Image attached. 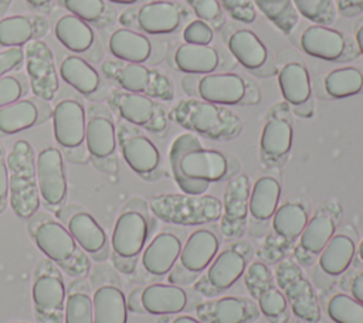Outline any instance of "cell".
<instances>
[{
  "label": "cell",
  "mask_w": 363,
  "mask_h": 323,
  "mask_svg": "<svg viewBox=\"0 0 363 323\" xmlns=\"http://www.w3.org/2000/svg\"><path fill=\"white\" fill-rule=\"evenodd\" d=\"M274 276L294 316L301 323H319L322 310L318 295L303 269L292 258H284L278 262Z\"/></svg>",
  "instance_id": "obj_7"
},
{
  "label": "cell",
  "mask_w": 363,
  "mask_h": 323,
  "mask_svg": "<svg viewBox=\"0 0 363 323\" xmlns=\"http://www.w3.org/2000/svg\"><path fill=\"white\" fill-rule=\"evenodd\" d=\"M85 125V146L96 166L109 162L116 167V128L111 112L101 103L88 108Z\"/></svg>",
  "instance_id": "obj_22"
},
{
  "label": "cell",
  "mask_w": 363,
  "mask_h": 323,
  "mask_svg": "<svg viewBox=\"0 0 363 323\" xmlns=\"http://www.w3.org/2000/svg\"><path fill=\"white\" fill-rule=\"evenodd\" d=\"M10 3H11V0H0V18H1V16L7 11Z\"/></svg>",
  "instance_id": "obj_60"
},
{
  "label": "cell",
  "mask_w": 363,
  "mask_h": 323,
  "mask_svg": "<svg viewBox=\"0 0 363 323\" xmlns=\"http://www.w3.org/2000/svg\"><path fill=\"white\" fill-rule=\"evenodd\" d=\"M342 220V208L333 201H325L320 204L309 220L294 246L292 259L303 269H311L318 256L337 231Z\"/></svg>",
  "instance_id": "obj_9"
},
{
  "label": "cell",
  "mask_w": 363,
  "mask_h": 323,
  "mask_svg": "<svg viewBox=\"0 0 363 323\" xmlns=\"http://www.w3.org/2000/svg\"><path fill=\"white\" fill-rule=\"evenodd\" d=\"M203 300L193 288L174 283H152L142 290V306L146 313L166 316L183 312H194V307Z\"/></svg>",
  "instance_id": "obj_20"
},
{
  "label": "cell",
  "mask_w": 363,
  "mask_h": 323,
  "mask_svg": "<svg viewBox=\"0 0 363 323\" xmlns=\"http://www.w3.org/2000/svg\"><path fill=\"white\" fill-rule=\"evenodd\" d=\"M67 224L68 231L75 242L79 244V246L84 248L86 252H98L106 244V234L102 227L89 212L84 211L82 208L74 212Z\"/></svg>",
  "instance_id": "obj_39"
},
{
  "label": "cell",
  "mask_w": 363,
  "mask_h": 323,
  "mask_svg": "<svg viewBox=\"0 0 363 323\" xmlns=\"http://www.w3.org/2000/svg\"><path fill=\"white\" fill-rule=\"evenodd\" d=\"M108 255H111V254H109V244L106 242V244L104 245V248H102V249H99L98 252L91 254V258H92V259H95V261H104V259H106V258H108Z\"/></svg>",
  "instance_id": "obj_58"
},
{
  "label": "cell",
  "mask_w": 363,
  "mask_h": 323,
  "mask_svg": "<svg viewBox=\"0 0 363 323\" xmlns=\"http://www.w3.org/2000/svg\"><path fill=\"white\" fill-rule=\"evenodd\" d=\"M9 193V171L7 164L3 159V149L0 147V212L3 211Z\"/></svg>",
  "instance_id": "obj_51"
},
{
  "label": "cell",
  "mask_w": 363,
  "mask_h": 323,
  "mask_svg": "<svg viewBox=\"0 0 363 323\" xmlns=\"http://www.w3.org/2000/svg\"><path fill=\"white\" fill-rule=\"evenodd\" d=\"M109 3H113V4H133L136 3L138 0H108Z\"/></svg>",
  "instance_id": "obj_61"
},
{
  "label": "cell",
  "mask_w": 363,
  "mask_h": 323,
  "mask_svg": "<svg viewBox=\"0 0 363 323\" xmlns=\"http://www.w3.org/2000/svg\"><path fill=\"white\" fill-rule=\"evenodd\" d=\"M242 278L245 289L267 322L286 323L291 310L268 265L262 261H252Z\"/></svg>",
  "instance_id": "obj_12"
},
{
  "label": "cell",
  "mask_w": 363,
  "mask_h": 323,
  "mask_svg": "<svg viewBox=\"0 0 363 323\" xmlns=\"http://www.w3.org/2000/svg\"><path fill=\"white\" fill-rule=\"evenodd\" d=\"M54 139L67 153L71 150H82L85 142L86 112L77 98H64L57 102L52 109Z\"/></svg>",
  "instance_id": "obj_26"
},
{
  "label": "cell",
  "mask_w": 363,
  "mask_h": 323,
  "mask_svg": "<svg viewBox=\"0 0 363 323\" xmlns=\"http://www.w3.org/2000/svg\"><path fill=\"white\" fill-rule=\"evenodd\" d=\"M33 235L41 252L61 265H64V262L71 259L75 254L77 244L69 231L48 217H45V221L35 228Z\"/></svg>",
  "instance_id": "obj_33"
},
{
  "label": "cell",
  "mask_w": 363,
  "mask_h": 323,
  "mask_svg": "<svg viewBox=\"0 0 363 323\" xmlns=\"http://www.w3.org/2000/svg\"><path fill=\"white\" fill-rule=\"evenodd\" d=\"M24 61L28 82L35 96L51 101L58 91V76L50 47L40 40L28 42L24 50Z\"/></svg>",
  "instance_id": "obj_27"
},
{
  "label": "cell",
  "mask_w": 363,
  "mask_h": 323,
  "mask_svg": "<svg viewBox=\"0 0 363 323\" xmlns=\"http://www.w3.org/2000/svg\"><path fill=\"white\" fill-rule=\"evenodd\" d=\"M255 6L284 34H291L298 23V11L292 0H254Z\"/></svg>",
  "instance_id": "obj_42"
},
{
  "label": "cell",
  "mask_w": 363,
  "mask_h": 323,
  "mask_svg": "<svg viewBox=\"0 0 363 323\" xmlns=\"http://www.w3.org/2000/svg\"><path fill=\"white\" fill-rule=\"evenodd\" d=\"M116 137L126 164L142 178L153 181L162 173V156L156 144L128 122H121Z\"/></svg>",
  "instance_id": "obj_14"
},
{
  "label": "cell",
  "mask_w": 363,
  "mask_h": 323,
  "mask_svg": "<svg viewBox=\"0 0 363 323\" xmlns=\"http://www.w3.org/2000/svg\"><path fill=\"white\" fill-rule=\"evenodd\" d=\"M323 88L329 98L342 99L363 91V72L356 67L332 69L323 79Z\"/></svg>",
  "instance_id": "obj_40"
},
{
  "label": "cell",
  "mask_w": 363,
  "mask_h": 323,
  "mask_svg": "<svg viewBox=\"0 0 363 323\" xmlns=\"http://www.w3.org/2000/svg\"><path fill=\"white\" fill-rule=\"evenodd\" d=\"M169 119L187 132L211 140H230L242 129L237 113L225 106L210 103L203 99H180L169 112Z\"/></svg>",
  "instance_id": "obj_2"
},
{
  "label": "cell",
  "mask_w": 363,
  "mask_h": 323,
  "mask_svg": "<svg viewBox=\"0 0 363 323\" xmlns=\"http://www.w3.org/2000/svg\"><path fill=\"white\" fill-rule=\"evenodd\" d=\"M24 62V51L21 48H7L0 51V78L17 69Z\"/></svg>",
  "instance_id": "obj_50"
},
{
  "label": "cell",
  "mask_w": 363,
  "mask_h": 323,
  "mask_svg": "<svg viewBox=\"0 0 363 323\" xmlns=\"http://www.w3.org/2000/svg\"><path fill=\"white\" fill-rule=\"evenodd\" d=\"M298 14L316 24H330L336 18V7L333 0H292Z\"/></svg>",
  "instance_id": "obj_43"
},
{
  "label": "cell",
  "mask_w": 363,
  "mask_h": 323,
  "mask_svg": "<svg viewBox=\"0 0 363 323\" xmlns=\"http://www.w3.org/2000/svg\"><path fill=\"white\" fill-rule=\"evenodd\" d=\"M191 95L221 106L257 103L259 101L257 85L250 89L248 82L235 72H213L203 75L196 82Z\"/></svg>",
  "instance_id": "obj_16"
},
{
  "label": "cell",
  "mask_w": 363,
  "mask_h": 323,
  "mask_svg": "<svg viewBox=\"0 0 363 323\" xmlns=\"http://www.w3.org/2000/svg\"><path fill=\"white\" fill-rule=\"evenodd\" d=\"M223 235L217 222H210L189 232L179 259L166 276L169 283L191 286L218 254Z\"/></svg>",
  "instance_id": "obj_5"
},
{
  "label": "cell",
  "mask_w": 363,
  "mask_h": 323,
  "mask_svg": "<svg viewBox=\"0 0 363 323\" xmlns=\"http://www.w3.org/2000/svg\"><path fill=\"white\" fill-rule=\"evenodd\" d=\"M58 76L78 94L88 99L96 101L101 98L104 86L102 76L96 68L85 58L75 54H60Z\"/></svg>",
  "instance_id": "obj_31"
},
{
  "label": "cell",
  "mask_w": 363,
  "mask_h": 323,
  "mask_svg": "<svg viewBox=\"0 0 363 323\" xmlns=\"http://www.w3.org/2000/svg\"><path fill=\"white\" fill-rule=\"evenodd\" d=\"M187 235L186 228H163L142 252L143 269L155 278L167 276L179 259Z\"/></svg>",
  "instance_id": "obj_23"
},
{
  "label": "cell",
  "mask_w": 363,
  "mask_h": 323,
  "mask_svg": "<svg viewBox=\"0 0 363 323\" xmlns=\"http://www.w3.org/2000/svg\"><path fill=\"white\" fill-rule=\"evenodd\" d=\"M142 290L143 288L138 286L135 289L130 290L129 296L126 298V307L128 312H133V313H146L143 306H142Z\"/></svg>",
  "instance_id": "obj_52"
},
{
  "label": "cell",
  "mask_w": 363,
  "mask_h": 323,
  "mask_svg": "<svg viewBox=\"0 0 363 323\" xmlns=\"http://www.w3.org/2000/svg\"><path fill=\"white\" fill-rule=\"evenodd\" d=\"M292 118L285 102L274 103L267 112L259 137V157L268 167L282 166L292 149Z\"/></svg>",
  "instance_id": "obj_13"
},
{
  "label": "cell",
  "mask_w": 363,
  "mask_h": 323,
  "mask_svg": "<svg viewBox=\"0 0 363 323\" xmlns=\"http://www.w3.org/2000/svg\"><path fill=\"white\" fill-rule=\"evenodd\" d=\"M94 323H126V298L116 285H102L92 296Z\"/></svg>",
  "instance_id": "obj_38"
},
{
  "label": "cell",
  "mask_w": 363,
  "mask_h": 323,
  "mask_svg": "<svg viewBox=\"0 0 363 323\" xmlns=\"http://www.w3.org/2000/svg\"><path fill=\"white\" fill-rule=\"evenodd\" d=\"M169 164L179 188L189 196H201L211 183L233 178L240 163L235 156L203 146L197 135H179L169 150Z\"/></svg>",
  "instance_id": "obj_1"
},
{
  "label": "cell",
  "mask_w": 363,
  "mask_h": 323,
  "mask_svg": "<svg viewBox=\"0 0 363 323\" xmlns=\"http://www.w3.org/2000/svg\"><path fill=\"white\" fill-rule=\"evenodd\" d=\"M250 190V178L245 174L234 176L227 183L218 227L223 238L228 241L242 238L247 231Z\"/></svg>",
  "instance_id": "obj_19"
},
{
  "label": "cell",
  "mask_w": 363,
  "mask_h": 323,
  "mask_svg": "<svg viewBox=\"0 0 363 323\" xmlns=\"http://www.w3.org/2000/svg\"><path fill=\"white\" fill-rule=\"evenodd\" d=\"M278 85L284 102L296 116L309 119L313 116V98L311 78L302 62L291 61L282 65L278 72Z\"/></svg>",
  "instance_id": "obj_28"
},
{
  "label": "cell",
  "mask_w": 363,
  "mask_h": 323,
  "mask_svg": "<svg viewBox=\"0 0 363 323\" xmlns=\"http://www.w3.org/2000/svg\"><path fill=\"white\" fill-rule=\"evenodd\" d=\"M356 245L357 232L352 225L336 231L311 268L312 285L322 290L336 283L337 279L352 268Z\"/></svg>",
  "instance_id": "obj_11"
},
{
  "label": "cell",
  "mask_w": 363,
  "mask_h": 323,
  "mask_svg": "<svg viewBox=\"0 0 363 323\" xmlns=\"http://www.w3.org/2000/svg\"><path fill=\"white\" fill-rule=\"evenodd\" d=\"M193 8L197 18L214 24V27H221L224 17L218 0H187Z\"/></svg>",
  "instance_id": "obj_47"
},
{
  "label": "cell",
  "mask_w": 363,
  "mask_h": 323,
  "mask_svg": "<svg viewBox=\"0 0 363 323\" xmlns=\"http://www.w3.org/2000/svg\"><path fill=\"white\" fill-rule=\"evenodd\" d=\"M281 183L272 174L259 176L250 190L247 232L252 238H264L279 205Z\"/></svg>",
  "instance_id": "obj_17"
},
{
  "label": "cell",
  "mask_w": 363,
  "mask_h": 323,
  "mask_svg": "<svg viewBox=\"0 0 363 323\" xmlns=\"http://www.w3.org/2000/svg\"><path fill=\"white\" fill-rule=\"evenodd\" d=\"M109 52L122 62H146L153 51V44L147 35L132 28L121 27L108 40Z\"/></svg>",
  "instance_id": "obj_35"
},
{
  "label": "cell",
  "mask_w": 363,
  "mask_h": 323,
  "mask_svg": "<svg viewBox=\"0 0 363 323\" xmlns=\"http://www.w3.org/2000/svg\"><path fill=\"white\" fill-rule=\"evenodd\" d=\"M308 220L309 207L302 197H288L281 203L258 249L262 262L278 264L286 258L291 248L296 245Z\"/></svg>",
  "instance_id": "obj_4"
},
{
  "label": "cell",
  "mask_w": 363,
  "mask_h": 323,
  "mask_svg": "<svg viewBox=\"0 0 363 323\" xmlns=\"http://www.w3.org/2000/svg\"><path fill=\"white\" fill-rule=\"evenodd\" d=\"M352 268L363 271V238L356 245V252H354V258H353V262H352Z\"/></svg>",
  "instance_id": "obj_56"
},
{
  "label": "cell",
  "mask_w": 363,
  "mask_h": 323,
  "mask_svg": "<svg viewBox=\"0 0 363 323\" xmlns=\"http://www.w3.org/2000/svg\"><path fill=\"white\" fill-rule=\"evenodd\" d=\"M155 227L156 222L146 201L140 197L130 198L115 222L111 238L112 254L138 264Z\"/></svg>",
  "instance_id": "obj_6"
},
{
  "label": "cell",
  "mask_w": 363,
  "mask_h": 323,
  "mask_svg": "<svg viewBox=\"0 0 363 323\" xmlns=\"http://www.w3.org/2000/svg\"><path fill=\"white\" fill-rule=\"evenodd\" d=\"M213 38V27L200 18L190 21L183 30V40L187 44H210Z\"/></svg>",
  "instance_id": "obj_48"
},
{
  "label": "cell",
  "mask_w": 363,
  "mask_h": 323,
  "mask_svg": "<svg viewBox=\"0 0 363 323\" xmlns=\"http://www.w3.org/2000/svg\"><path fill=\"white\" fill-rule=\"evenodd\" d=\"M254 246L247 239L228 241L191 285L193 290L206 299L217 298L231 289L245 273L254 258Z\"/></svg>",
  "instance_id": "obj_3"
},
{
  "label": "cell",
  "mask_w": 363,
  "mask_h": 323,
  "mask_svg": "<svg viewBox=\"0 0 363 323\" xmlns=\"http://www.w3.org/2000/svg\"><path fill=\"white\" fill-rule=\"evenodd\" d=\"M227 47L231 55L248 71L258 75L259 69L271 60L268 48L258 35L248 28L233 31L227 40Z\"/></svg>",
  "instance_id": "obj_34"
},
{
  "label": "cell",
  "mask_w": 363,
  "mask_h": 323,
  "mask_svg": "<svg viewBox=\"0 0 363 323\" xmlns=\"http://www.w3.org/2000/svg\"><path fill=\"white\" fill-rule=\"evenodd\" d=\"M37 188L48 205H58L67 197V176L62 153L57 147L43 149L35 162Z\"/></svg>",
  "instance_id": "obj_29"
},
{
  "label": "cell",
  "mask_w": 363,
  "mask_h": 323,
  "mask_svg": "<svg viewBox=\"0 0 363 323\" xmlns=\"http://www.w3.org/2000/svg\"><path fill=\"white\" fill-rule=\"evenodd\" d=\"M119 20L123 27H136L145 34H172L182 23V7L174 1L155 0L145 3L135 11H125Z\"/></svg>",
  "instance_id": "obj_18"
},
{
  "label": "cell",
  "mask_w": 363,
  "mask_h": 323,
  "mask_svg": "<svg viewBox=\"0 0 363 323\" xmlns=\"http://www.w3.org/2000/svg\"><path fill=\"white\" fill-rule=\"evenodd\" d=\"M50 24L40 14H16L0 18V47L21 48L48 33Z\"/></svg>",
  "instance_id": "obj_32"
},
{
  "label": "cell",
  "mask_w": 363,
  "mask_h": 323,
  "mask_svg": "<svg viewBox=\"0 0 363 323\" xmlns=\"http://www.w3.org/2000/svg\"><path fill=\"white\" fill-rule=\"evenodd\" d=\"M54 35L67 51L86 61L99 62L104 57V48L92 26L74 14L68 13L57 20Z\"/></svg>",
  "instance_id": "obj_25"
},
{
  "label": "cell",
  "mask_w": 363,
  "mask_h": 323,
  "mask_svg": "<svg viewBox=\"0 0 363 323\" xmlns=\"http://www.w3.org/2000/svg\"><path fill=\"white\" fill-rule=\"evenodd\" d=\"M194 314L203 323H254L261 312L251 296H217L203 299Z\"/></svg>",
  "instance_id": "obj_24"
},
{
  "label": "cell",
  "mask_w": 363,
  "mask_h": 323,
  "mask_svg": "<svg viewBox=\"0 0 363 323\" xmlns=\"http://www.w3.org/2000/svg\"><path fill=\"white\" fill-rule=\"evenodd\" d=\"M156 323H203L200 319H197L196 316H190V314H166V316H159Z\"/></svg>",
  "instance_id": "obj_54"
},
{
  "label": "cell",
  "mask_w": 363,
  "mask_h": 323,
  "mask_svg": "<svg viewBox=\"0 0 363 323\" xmlns=\"http://www.w3.org/2000/svg\"><path fill=\"white\" fill-rule=\"evenodd\" d=\"M318 300L320 310L333 323H363V303L339 289L336 283L322 289Z\"/></svg>",
  "instance_id": "obj_36"
},
{
  "label": "cell",
  "mask_w": 363,
  "mask_h": 323,
  "mask_svg": "<svg viewBox=\"0 0 363 323\" xmlns=\"http://www.w3.org/2000/svg\"><path fill=\"white\" fill-rule=\"evenodd\" d=\"M336 286L363 303V271L350 268L336 282Z\"/></svg>",
  "instance_id": "obj_49"
},
{
  "label": "cell",
  "mask_w": 363,
  "mask_h": 323,
  "mask_svg": "<svg viewBox=\"0 0 363 323\" xmlns=\"http://www.w3.org/2000/svg\"><path fill=\"white\" fill-rule=\"evenodd\" d=\"M173 61L177 69L186 74H213L220 65V52L210 44H180Z\"/></svg>",
  "instance_id": "obj_37"
},
{
  "label": "cell",
  "mask_w": 363,
  "mask_h": 323,
  "mask_svg": "<svg viewBox=\"0 0 363 323\" xmlns=\"http://www.w3.org/2000/svg\"><path fill=\"white\" fill-rule=\"evenodd\" d=\"M30 88L28 78L17 75H4L0 78V108L23 99Z\"/></svg>",
  "instance_id": "obj_46"
},
{
  "label": "cell",
  "mask_w": 363,
  "mask_h": 323,
  "mask_svg": "<svg viewBox=\"0 0 363 323\" xmlns=\"http://www.w3.org/2000/svg\"><path fill=\"white\" fill-rule=\"evenodd\" d=\"M33 300L43 313H51L62 307L65 288L57 275H40L33 283Z\"/></svg>",
  "instance_id": "obj_41"
},
{
  "label": "cell",
  "mask_w": 363,
  "mask_h": 323,
  "mask_svg": "<svg viewBox=\"0 0 363 323\" xmlns=\"http://www.w3.org/2000/svg\"><path fill=\"white\" fill-rule=\"evenodd\" d=\"M354 41H356V47L357 51L363 55V21L356 24V30H354Z\"/></svg>",
  "instance_id": "obj_57"
},
{
  "label": "cell",
  "mask_w": 363,
  "mask_h": 323,
  "mask_svg": "<svg viewBox=\"0 0 363 323\" xmlns=\"http://www.w3.org/2000/svg\"><path fill=\"white\" fill-rule=\"evenodd\" d=\"M111 258H112V264L116 269H119L121 272L123 273H132L135 269H136V265L135 262L132 261H128V259H122L119 256H116L115 254H111Z\"/></svg>",
  "instance_id": "obj_55"
},
{
  "label": "cell",
  "mask_w": 363,
  "mask_h": 323,
  "mask_svg": "<svg viewBox=\"0 0 363 323\" xmlns=\"http://www.w3.org/2000/svg\"><path fill=\"white\" fill-rule=\"evenodd\" d=\"M187 196H156L150 201V210L157 218L179 225L210 224L220 220L223 204L218 198Z\"/></svg>",
  "instance_id": "obj_8"
},
{
  "label": "cell",
  "mask_w": 363,
  "mask_h": 323,
  "mask_svg": "<svg viewBox=\"0 0 363 323\" xmlns=\"http://www.w3.org/2000/svg\"><path fill=\"white\" fill-rule=\"evenodd\" d=\"M108 102L122 120L133 126L153 133H163L167 129L169 115L166 108L150 96L119 89L109 95Z\"/></svg>",
  "instance_id": "obj_15"
},
{
  "label": "cell",
  "mask_w": 363,
  "mask_h": 323,
  "mask_svg": "<svg viewBox=\"0 0 363 323\" xmlns=\"http://www.w3.org/2000/svg\"><path fill=\"white\" fill-rule=\"evenodd\" d=\"M102 75L119 85L121 89L133 94H142L162 101L173 99V85L170 79L157 69L143 64L105 61L101 67Z\"/></svg>",
  "instance_id": "obj_10"
},
{
  "label": "cell",
  "mask_w": 363,
  "mask_h": 323,
  "mask_svg": "<svg viewBox=\"0 0 363 323\" xmlns=\"http://www.w3.org/2000/svg\"><path fill=\"white\" fill-rule=\"evenodd\" d=\"M62 3L69 14L77 16L88 24L102 26V20H106L108 7L104 0H62Z\"/></svg>",
  "instance_id": "obj_44"
},
{
  "label": "cell",
  "mask_w": 363,
  "mask_h": 323,
  "mask_svg": "<svg viewBox=\"0 0 363 323\" xmlns=\"http://www.w3.org/2000/svg\"><path fill=\"white\" fill-rule=\"evenodd\" d=\"M337 8L345 16H354L363 10V0H337Z\"/></svg>",
  "instance_id": "obj_53"
},
{
  "label": "cell",
  "mask_w": 363,
  "mask_h": 323,
  "mask_svg": "<svg viewBox=\"0 0 363 323\" xmlns=\"http://www.w3.org/2000/svg\"><path fill=\"white\" fill-rule=\"evenodd\" d=\"M65 323H94L92 299L86 293H71L65 302Z\"/></svg>",
  "instance_id": "obj_45"
},
{
  "label": "cell",
  "mask_w": 363,
  "mask_h": 323,
  "mask_svg": "<svg viewBox=\"0 0 363 323\" xmlns=\"http://www.w3.org/2000/svg\"><path fill=\"white\" fill-rule=\"evenodd\" d=\"M52 116L48 101L40 98H23L0 108V133L14 135L37 126Z\"/></svg>",
  "instance_id": "obj_30"
},
{
  "label": "cell",
  "mask_w": 363,
  "mask_h": 323,
  "mask_svg": "<svg viewBox=\"0 0 363 323\" xmlns=\"http://www.w3.org/2000/svg\"><path fill=\"white\" fill-rule=\"evenodd\" d=\"M299 47L306 55L323 61H343L356 54L354 44L343 31L322 24L306 27L299 37Z\"/></svg>",
  "instance_id": "obj_21"
},
{
  "label": "cell",
  "mask_w": 363,
  "mask_h": 323,
  "mask_svg": "<svg viewBox=\"0 0 363 323\" xmlns=\"http://www.w3.org/2000/svg\"><path fill=\"white\" fill-rule=\"evenodd\" d=\"M26 3L34 10H41L45 8L51 3V0H26Z\"/></svg>",
  "instance_id": "obj_59"
}]
</instances>
